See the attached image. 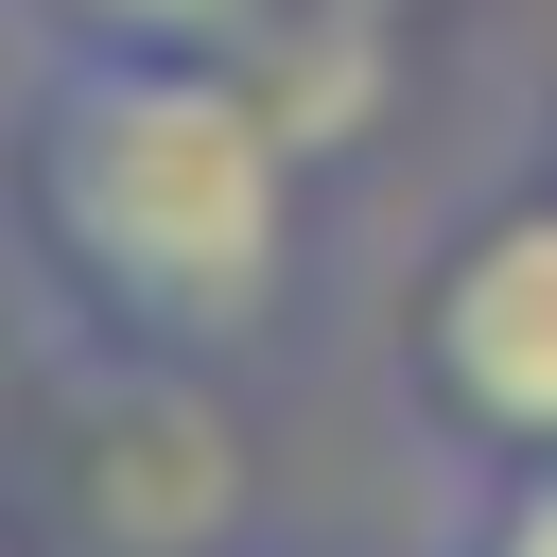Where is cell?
Segmentation results:
<instances>
[{"instance_id": "cell-1", "label": "cell", "mask_w": 557, "mask_h": 557, "mask_svg": "<svg viewBox=\"0 0 557 557\" xmlns=\"http://www.w3.org/2000/svg\"><path fill=\"white\" fill-rule=\"evenodd\" d=\"M0 191H17V244L52 261V296L157 366H226L296 278V139L244 104L226 52L70 35L0 139Z\"/></svg>"}, {"instance_id": "cell-2", "label": "cell", "mask_w": 557, "mask_h": 557, "mask_svg": "<svg viewBox=\"0 0 557 557\" xmlns=\"http://www.w3.org/2000/svg\"><path fill=\"white\" fill-rule=\"evenodd\" d=\"M70 505H87L104 557H226L244 540V418L209 400V366L87 348V383H70Z\"/></svg>"}, {"instance_id": "cell-3", "label": "cell", "mask_w": 557, "mask_h": 557, "mask_svg": "<svg viewBox=\"0 0 557 557\" xmlns=\"http://www.w3.org/2000/svg\"><path fill=\"white\" fill-rule=\"evenodd\" d=\"M418 400L487 453H557V191L487 209L418 296Z\"/></svg>"}, {"instance_id": "cell-4", "label": "cell", "mask_w": 557, "mask_h": 557, "mask_svg": "<svg viewBox=\"0 0 557 557\" xmlns=\"http://www.w3.org/2000/svg\"><path fill=\"white\" fill-rule=\"evenodd\" d=\"M226 70H244V104L296 139V174H313V157H366V139H383V104H400V17H383V0H244V17H226Z\"/></svg>"}, {"instance_id": "cell-5", "label": "cell", "mask_w": 557, "mask_h": 557, "mask_svg": "<svg viewBox=\"0 0 557 557\" xmlns=\"http://www.w3.org/2000/svg\"><path fill=\"white\" fill-rule=\"evenodd\" d=\"M70 35H122V52H226L244 0H52Z\"/></svg>"}, {"instance_id": "cell-6", "label": "cell", "mask_w": 557, "mask_h": 557, "mask_svg": "<svg viewBox=\"0 0 557 557\" xmlns=\"http://www.w3.org/2000/svg\"><path fill=\"white\" fill-rule=\"evenodd\" d=\"M453 557H557V453H505V487L470 505Z\"/></svg>"}, {"instance_id": "cell-7", "label": "cell", "mask_w": 557, "mask_h": 557, "mask_svg": "<svg viewBox=\"0 0 557 557\" xmlns=\"http://www.w3.org/2000/svg\"><path fill=\"white\" fill-rule=\"evenodd\" d=\"M383 17H418V0H383Z\"/></svg>"}, {"instance_id": "cell-8", "label": "cell", "mask_w": 557, "mask_h": 557, "mask_svg": "<svg viewBox=\"0 0 557 557\" xmlns=\"http://www.w3.org/2000/svg\"><path fill=\"white\" fill-rule=\"evenodd\" d=\"M0 557H17V540H0Z\"/></svg>"}]
</instances>
